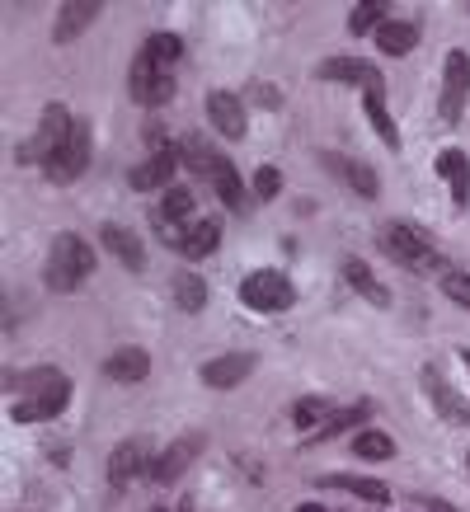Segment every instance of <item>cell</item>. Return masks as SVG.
<instances>
[{"label": "cell", "mask_w": 470, "mask_h": 512, "mask_svg": "<svg viewBox=\"0 0 470 512\" xmlns=\"http://www.w3.org/2000/svg\"><path fill=\"white\" fill-rule=\"evenodd\" d=\"M334 419V414H329V404L325 400H301L297 409H292V423H297V428H306V433H320V428H325V423Z\"/></svg>", "instance_id": "4dcf8cb0"}, {"label": "cell", "mask_w": 470, "mask_h": 512, "mask_svg": "<svg viewBox=\"0 0 470 512\" xmlns=\"http://www.w3.org/2000/svg\"><path fill=\"white\" fill-rule=\"evenodd\" d=\"M217 240H221V221L217 217H198V221H188L179 254H188V259H207V254L217 249Z\"/></svg>", "instance_id": "ac0fdd59"}, {"label": "cell", "mask_w": 470, "mask_h": 512, "mask_svg": "<svg viewBox=\"0 0 470 512\" xmlns=\"http://www.w3.org/2000/svg\"><path fill=\"white\" fill-rule=\"evenodd\" d=\"M325 165L344 184H353L362 193V198H376V174H372V165H362V160H344V156H325Z\"/></svg>", "instance_id": "d4e9b609"}, {"label": "cell", "mask_w": 470, "mask_h": 512, "mask_svg": "<svg viewBox=\"0 0 470 512\" xmlns=\"http://www.w3.org/2000/svg\"><path fill=\"white\" fill-rule=\"evenodd\" d=\"M442 292L452 296V301H461V306H470V273H447V278H442Z\"/></svg>", "instance_id": "d6a6232c"}, {"label": "cell", "mask_w": 470, "mask_h": 512, "mask_svg": "<svg viewBox=\"0 0 470 512\" xmlns=\"http://www.w3.org/2000/svg\"><path fill=\"white\" fill-rule=\"evenodd\" d=\"M137 475H151V461H146V442L132 437V442H123V447H113L109 484L113 489H127V484H137Z\"/></svg>", "instance_id": "4fadbf2b"}, {"label": "cell", "mask_w": 470, "mask_h": 512, "mask_svg": "<svg viewBox=\"0 0 470 512\" xmlns=\"http://www.w3.org/2000/svg\"><path fill=\"white\" fill-rule=\"evenodd\" d=\"M66 400H71V386L66 381H57V386L47 390H33V395H24V400L10 409V419L15 423H43V419H57L66 409Z\"/></svg>", "instance_id": "9c48e42d"}, {"label": "cell", "mask_w": 470, "mask_h": 512, "mask_svg": "<svg viewBox=\"0 0 470 512\" xmlns=\"http://www.w3.org/2000/svg\"><path fill=\"white\" fill-rule=\"evenodd\" d=\"M174 296H179L184 311H203L207 306V282L193 278V273H184V278H174Z\"/></svg>", "instance_id": "f546056e"}, {"label": "cell", "mask_w": 470, "mask_h": 512, "mask_svg": "<svg viewBox=\"0 0 470 512\" xmlns=\"http://www.w3.org/2000/svg\"><path fill=\"white\" fill-rule=\"evenodd\" d=\"M344 278H348V287H353L358 296H367L372 306H391V292H386V287L372 278V268L362 264V259H348V264H344Z\"/></svg>", "instance_id": "603a6c76"}, {"label": "cell", "mask_w": 470, "mask_h": 512, "mask_svg": "<svg viewBox=\"0 0 470 512\" xmlns=\"http://www.w3.org/2000/svg\"><path fill=\"white\" fill-rule=\"evenodd\" d=\"M94 273V249L80 240V235L62 231L57 240H52V254H47V287L52 292H76L80 282Z\"/></svg>", "instance_id": "6da1fadb"}, {"label": "cell", "mask_w": 470, "mask_h": 512, "mask_svg": "<svg viewBox=\"0 0 470 512\" xmlns=\"http://www.w3.org/2000/svg\"><path fill=\"white\" fill-rule=\"evenodd\" d=\"M151 372V353L146 348H118V353L104 362V376L109 381H146Z\"/></svg>", "instance_id": "e0dca14e"}, {"label": "cell", "mask_w": 470, "mask_h": 512, "mask_svg": "<svg viewBox=\"0 0 470 512\" xmlns=\"http://www.w3.org/2000/svg\"><path fill=\"white\" fill-rule=\"evenodd\" d=\"M254 99H259V104H273V109H278V94H268V85H254Z\"/></svg>", "instance_id": "d590c367"}, {"label": "cell", "mask_w": 470, "mask_h": 512, "mask_svg": "<svg viewBox=\"0 0 470 512\" xmlns=\"http://www.w3.org/2000/svg\"><path fill=\"white\" fill-rule=\"evenodd\" d=\"M376 47L386 52V57H405L419 47V29L414 24H400V19H386L381 29H376Z\"/></svg>", "instance_id": "44dd1931"}, {"label": "cell", "mask_w": 470, "mask_h": 512, "mask_svg": "<svg viewBox=\"0 0 470 512\" xmlns=\"http://www.w3.org/2000/svg\"><path fill=\"white\" fill-rule=\"evenodd\" d=\"M254 372V353H226V357H212V362H203V386H212V390H231V386H240L245 376Z\"/></svg>", "instance_id": "9a60e30c"}, {"label": "cell", "mask_w": 470, "mask_h": 512, "mask_svg": "<svg viewBox=\"0 0 470 512\" xmlns=\"http://www.w3.org/2000/svg\"><path fill=\"white\" fill-rule=\"evenodd\" d=\"M466 470H470V456H466Z\"/></svg>", "instance_id": "ab89813d"}, {"label": "cell", "mask_w": 470, "mask_h": 512, "mask_svg": "<svg viewBox=\"0 0 470 512\" xmlns=\"http://www.w3.org/2000/svg\"><path fill=\"white\" fill-rule=\"evenodd\" d=\"M461 357H466V367H470V348H466V353H461Z\"/></svg>", "instance_id": "f35d334b"}, {"label": "cell", "mask_w": 470, "mask_h": 512, "mask_svg": "<svg viewBox=\"0 0 470 512\" xmlns=\"http://www.w3.org/2000/svg\"><path fill=\"white\" fill-rule=\"evenodd\" d=\"M353 451H358L362 461H386V456H395V442L386 433H376V428H367V433L353 437Z\"/></svg>", "instance_id": "83f0119b"}, {"label": "cell", "mask_w": 470, "mask_h": 512, "mask_svg": "<svg viewBox=\"0 0 470 512\" xmlns=\"http://www.w3.org/2000/svg\"><path fill=\"white\" fill-rule=\"evenodd\" d=\"M179 512H193V503H184V508H179Z\"/></svg>", "instance_id": "74e56055"}, {"label": "cell", "mask_w": 470, "mask_h": 512, "mask_svg": "<svg viewBox=\"0 0 470 512\" xmlns=\"http://www.w3.org/2000/svg\"><path fill=\"white\" fill-rule=\"evenodd\" d=\"M381 249L391 254V259H400L405 268H442V254L433 245H428V235L414 231V226H405V221H391V226H381Z\"/></svg>", "instance_id": "3957f363"}, {"label": "cell", "mask_w": 470, "mask_h": 512, "mask_svg": "<svg viewBox=\"0 0 470 512\" xmlns=\"http://www.w3.org/2000/svg\"><path fill=\"white\" fill-rule=\"evenodd\" d=\"M438 174L452 184V202H456V207H466V202H470V160H466V151H442V156H438Z\"/></svg>", "instance_id": "d6986e66"}, {"label": "cell", "mask_w": 470, "mask_h": 512, "mask_svg": "<svg viewBox=\"0 0 470 512\" xmlns=\"http://www.w3.org/2000/svg\"><path fill=\"white\" fill-rule=\"evenodd\" d=\"M94 15H99V0H71V5H62V19H57V43H71L80 29H90Z\"/></svg>", "instance_id": "7402d4cb"}, {"label": "cell", "mask_w": 470, "mask_h": 512, "mask_svg": "<svg viewBox=\"0 0 470 512\" xmlns=\"http://www.w3.org/2000/svg\"><path fill=\"white\" fill-rule=\"evenodd\" d=\"M278 188H282V174L273 170V165H264V170L254 174V193H259V198H273Z\"/></svg>", "instance_id": "836d02e7"}, {"label": "cell", "mask_w": 470, "mask_h": 512, "mask_svg": "<svg viewBox=\"0 0 470 512\" xmlns=\"http://www.w3.org/2000/svg\"><path fill=\"white\" fill-rule=\"evenodd\" d=\"M367 414H372L367 404H353V409H344V414H334V419H329L325 428L315 433V442H320V437H334V433H344V428H353V423H362V419H367Z\"/></svg>", "instance_id": "1f68e13d"}, {"label": "cell", "mask_w": 470, "mask_h": 512, "mask_svg": "<svg viewBox=\"0 0 470 512\" xmlns=\"http://www.w3.org/2000/svg\"><path fill=\"white\" fill-rule=\"evenodd\" d=\"M297 512H325V508H315V503H306V508H297Z\"/></svg>", "instance_id": "8d00e7d4"}, {"label": "cell", "mask_w": 470, "mask_h": 512, "mask_svg": "<svg viewBox=\"0 0 470 512\" xmlns=\"http://www.w3.org/2000/svg\"><path fill=\"white\" fill-rule=\"evenodd\" d=\"M99 240H104V249H109L113 259H123L127 268H132V273H137L141 264H146V254H141V245H137V235L132 231H123V226H104V231H99Z\"/></svg>", "instance_id": "ffe728a7"}, {"label": "cell", "mask_w": 470, "mask_h": 512, "mask_svg": "<svg viewBox=\"0 0 470 512\" xmlns=\"http://www.w3.org/2000/svg\"><path fill=\"white\" fill-rule=\"evenodd\" d=\"M325 489H348V494L367 498V503H391V489L381 480H367V475H325Z\"/></svg>", "instance_id": "cb8c5ba5"}, {"label": "cell", "mask_w": 470, "mask_h": 512, "mask_svg": "<svg viewBox=\"0 0 470 512\" xmlns=\"http://www.w3.org/2000/svg\"><path fill=\"white\" fill-rule=\"evenodd\" d=\"M466 99H470V57H466V52H452V57H447V66H442V99H438L442 123H447V127L461 123Z\"/></svg>", "instance_id": "277c9868"}, {"label": "cell", "mask_w": 470, "mask_h": 512, "mask_svg": "<svg viewBox=\"0 0 470 512\" xmlns=\"http://www.w3.org/2000/svg\"><path fill=\"white\" fill-rule=\"evenodd\" d=\"M423 508H428V512H456L447 498H423Z\"/></svg>", "instance_id": "e575fe53"}, {"label": "cell", "mask_w": 470, "mask_h": 512, "mask_svg": "<svg viewBox=\"0 0 470 512\" xmlns=\"http://www.w3.org/2000/svg\"><path fill=\"white\" fill-rule=\"evenodd\" d=\"M141 52H146V57H151V62H156V66H165V71H170V66L179 62V52H184V43H179L174 33H151Z\"/></svg>", "instance_id": "4316f807"}, {"label": "cell", "mask_w": 470, "mask_h": 512, "mask_svg": "<svg viewBox=\"0 0 470 512\" xmlns=\"http://www.w3.org/2000/svg\"><path fill=\"white\" fill-rule=\"evenodd\" d=\"M207 123L217 127L221 137H245V104L231 90H212L207 94Z\"/></svg>", "instance_id": "5bb4252c"}, {"label": "cell", "mask_w": 470, "mask_h": 512, "mask_svg": "<svg viewBox=\"0 0 470 512\" xmlns=\"http://www.w3.org/2000/svg\"><path fill=\"white\" fill-rule=\"evenodd\" d=\"M85 165H90V127L76 123L71 137H66V146L47 160V179H52V184H71V179L85 174Z\"/></svg>", "instance_id": "52a82bcc"}, {"label": "cell", "mask_w": 470, "mask_h": 512, "mask_svg": "<svg viewBox=\"0 0 470 512\" xmlns=\"http://www.w3.org/2000/svg\"><path fill=\"white\" fill-rule=\"evenodd\" d=\"M240 296H245V306H254V311H287L292 301H297V292H292V282L282 278V273H273V268H264V273H250V278L240 282Z\"/></svg>", "instance_id": "8992f818"}, {"label": "cell", "mask_w": 470, "mask_h": 512, "mask_svg": "<svg viewBox=\"0 0 470 512\" xmlns=\"http://www.w3.org/2000/svg\"><path fill=\"white\" fill-rule=\"evenodd\" d=\"M71 127H76V123H71V113H66L62 104H47L43 118H38V132H33V141L24 146V151H19V156H24V160H43V165H47V160H52L66 146Z\"/></svg>", "instance_id": "5b68a950"}, {"label": "cell", "mask_w": 470, "mask_h": 512, "mask_svg": "<svg viewBox=\"0 0 470 512\" xmlns=\"http://www.w3.org/2000/svg\"><path fill=\"white\" fill-rule=\"evenodd\" d=\"M184 160L193 174H203L207 184L217 188V198L226 202V207H245V184H240V174H235V165L226 156H217V151H207L203 141H188L184 146Z\"/></svg>", "instance_id": "7a4b0ae2"}, {"label": "cell", "mask_w": 470, "mask_h": 512, "mask_svg": "<svg viewBox=\"0 0 470 512\" xmlns=\"http://www.w3.org/2000/svg\"><path fill=\"white\" fill-rule=\"evenodd\" d=\"M198 451H203V437H198V433H188V437H179V442H170V447L151 461V480H156V484H174L188 466H193V461H198Z\"/></svg>", "instance_id": "30bf717a"}, {"label": "cell", "mask_w": 470, "mask_h": 512, "mask_svg": "<svg viewBox=\"0 0 470 512\" xmlns=\"http://www.w3.org/2000/svg\"><path fill=\"white\" fill-rule=\"evenodd\" d=\"M381 24H386V5L381 0H362L348 15V33H367V29H381Z\"/></svg>", "instance_id": "f1b7e54d"}, {"label": "cell", "mask_w": 470, "mask_h": 512, "mask_svg": "<svg viewBox=\"0 0 470 512\" xmlns=\"http://www.w3.org/2000/svg\"><path fill=\"white\" fill-rule=\"evenodd\" d=\"M362 109H367V118H372V132L395 151V146H400V132H395V118H391V109L381 104V94H367V104H362Z\"/></svg>", "instance_id": "484cf974"}, {"label": "cell", "mask_w": 470, "mask_h": 512, "mask_svg": "<svg viewBox=\"0 0 470 512\" xmlns=\"http://www.w3.org/2000/svg\"><path fill=\"white\" fill-rule=\"evenodd\" d=\"M320 80H339V85H362L367 94H381V71L362 57H329L320 62Z\"/></svg>", "instance_id": "7c38bea8"}, {"label": "cell", "mask_w": 470, "mask_h": 512, "mask_svg": "<svg viewBox=\"0 0 470 512\" xmlns=\"http://www.w3.org/2000/svg\"><path fill=\"white\" fill-rule=\"evenodd\" d=\"M174 170H179V160H174L170 146H165V151H151V156H146L137 170H132V188H141V193H151V188H165V184L174 179Z\"/></svg>", "instance_id": "2e32d148"}, {"label": "cell", "mask_w": 470, "mask_h": 512, "mask_svg": "<svg viewBox=\"0 0 470 512\" xmlns=\"http://www.w3.org/2000/svg\"><path fill=\"white\" fill-rule=\"evenodd\" d=\"M127 90H132V99H137V104H170L174 80H170V71H165V66H156L146 52H141L137 62H132Z\"/></svg>", "instance_id": "ba28073f"}, {"label": "cell", "mask_w": 470, "mask_h": 512, "mask_svg": "<svg viewBox=\"0 0 470 512\" xmlns=\"http://www.w3.org/2000/svg\"><path fill=\"white\" fill-rule=\"evenodd\" d=\"M423 390H428V400H433V409H438L442 419L452 423V428H470V404L456 395L447 381H442L438 367H423Z\"/></svg>", "instance_id": "8fae6325"}]
</instances>
